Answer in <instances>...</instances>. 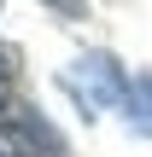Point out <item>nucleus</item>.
I'll list each match as a JSON object with an SVG mask.
<instances>
[{
    "label": "nucleus",
    "instance_id": "1",
    "mask_svg": "<svg viewBox=\"0 0 152 157\" xmlns=\"http://www.w3.org/2000/svg\"><path fill=\"white\" fill-rule=\"evenodd\" d=\"M47 6H53L59 17H82V12H88V0H47Z\"/></svg>",
    "mask_w": 152,
    "mask_h": 157
},
{
    "label": "nucleus",
    "instance_id": "2",
    "mask_svg": "<svg viewBox=\"0 0 152 157\" xmlns=\"http://www.w3.org/2000/svg\"><path fill=\"white\" fill-rule=\"evenodd\" d=\"M6 93H12V87H6V70H0V111H6Z\"/></svg>",
    "mask_w": 152,
    "mask_h": 157
}]
</instances>
